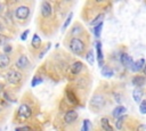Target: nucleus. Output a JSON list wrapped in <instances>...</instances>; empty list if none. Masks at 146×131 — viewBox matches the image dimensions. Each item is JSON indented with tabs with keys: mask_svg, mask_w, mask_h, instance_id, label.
I'll list each match as a JSON object with an SVG mask.
<instances>
[{
	"mask_svg": "<svg viewBox=\"0 0 146 131\" xmlns=\"http://www.w3.org/2000/svg\"><path fill=\"white\" fill-rule=\"evenodd\" d=\"M86 60L88 62V64H90V65H92L94 64V62H95V55H94V51L91 50V49H89L87 52H86Z\"/></svg>",
	"mask_w": 146,
	"mask_h": 131,
	"instance_id": "23",
	"label": "nucleus"
},
{
	"mask_svg": "<svg viewBox=\"0 0 146 131\" xmlns=\"http://www.w3.org/2000/svg\"><path fill=\"white\" fill-rule=\"evenodd\" d=\"M31 47L33 48V49H40L41 48V39H40V36L35 33L33 36H32V41H31Z\"/></svg>",
	"mask_w": 146,
	"mask_h": 131,
	"instance_id": "18",
	"label": "nucleus"
},
{
	"mask_svg": "<svg viewBox=\"0 0 146 131\" xmlns=\"http://www.w3.org/2000/svg\"><path fill=\"white\" fill-rule=\"evenodd\" d=\"M90 128H91V122L88 118L83 120L82 126H81V131H90Z\"/></svg>",
	"mask_w": 146,
	"mask_h": 131,
	"instance_id": "26",
	"label": "nucleus"
},
{
	"mask_svg": "<svg viewBox=\"0 0 146 131\" xmlns=\"http://www.w3.org/2000/svg\"><path fill=\"white\" fill-rule=\"evenodd\" d=\"M92 31H94V35H95V38H96V39H99L100 35H102V31H103V22L99 23L98 25L94 26Z\"/></svg>",
	"mask_w": 146,
	"mask_h": 131,
	"instance_id": "22",
	"label": "nucleus"
},
{
	"mask_svg": "<svg viewBox=\"0 0 146 131\" xmlns=\"http://www.w3.org/2000/svg\"><path fill=\"white\" fill-rule=\"evenodd\" d=\"M120 62H121V64L124 66V67H127V68H131L132 67V65H133V59L128 55V54H125V52H123V54H121V56H120Z\"/></svg>",
	"mask_w": 146,
	"mask_h": 131,
	"instance_id": "11",
	"label": "nucleus"
},
{
	"mask_svg": "<svg viewBox=\"0 0 146 131\" xmlns=\"http://www.w3.org/2000/svg\"><path fill=\"white\" fill-rule=\"evenodd\" d=\"M113 74H114V71L110 66L105 65V66L102 67V75L103 76H105V77H112Z\"/></svg>",
	"mask_w": 146,
	"mask_h": 131,
	"instance_id": "21",
	"label": "nucleus"
},
{
	"mask_svg": "<svg viewBox=\"0 0 146 131\" xmlns=\"http://www.w3.org/2000/svg\"><path fill=\"white\" fill-rule=\"evenodd\" d=\"M82 68H83V64H82V62L76 60V62H74V63L72 64L71 73H72L73 75H78V74H80V73H81Z\"/></svg>",
	"mask_w": 146,
	"mask_h": 131,
	"instance_id": "12",
	"label": "nucleus"
},
{
	"mask_svg": "<svg viewBox=\"0 0 146 131\" xmlns=\"http://www.w3.org/2000/svg\"><path fill=\"white\" fill-rule=\"evenodd\" d=\"M17 116L19 117L21 121H25V120L30 118L32 116V107L26 103L21 104L18 107V110H17Z\"/></svg>",
	"mask_w": 146,
	"mask_h": 131,
	"instance_id": "5",
	"label": "nucleus"
},
{
	"mask_svg": "<svg viewBox=\"0 0 146 131\" xmlns=\"http://www.w3.org/2000/svg\"><path fill=\"white\" fill-rule=\"evenodd\" d=\"M72 18H73V13L71 11V13H70V14L66 16V18H65V21H64V23H63V27H62V31H64V30H66V28L68 27V25H70V23H71Z\"/></svg>",
	"mask_w": 146,
	"mask_h": 131,
	"instance_id": "24",
	"label": "nucleus"
},
{
	"mask_svg": "<svg viewBox=\"0 0 146 131\" xmlns=\"http://www.w3.org/2000/svg\"><path fill=\"white\" fill-rule=\"evenodd\" d=\"M143 71H144V73H145V75H146V64H145V66H144V68H143Z\"/></svg>",
	"mask_w": 146,
	"mask_h": 131,
	"instance_id": "35",
	"label": "nucleus"
},
{
	"mask_svg": "<svg viewBox=\"0 0 146 131\" xmlns=\"http://www.w3.org/2000/svg\"><path fill=\"white\" fill-rule=\"evenodd\" d=\"M139 112L141 114H146V100H141L139 104Z\"/></svg>",
	"mask_w": 146,
	"mask_h": 131,
	"instance_id": "29",
	"label": "nucleus"
},
{
	"mask_svg": "<svg viewBox=\"0 0 146 131\" xmlns=\"http://www.w3.org/2000/svg\"><path fill=\"white\" fill-rule=\"evenodd\" d=\"M1 10H2V6L0 5V11H1Z\"/></svg>",
	"mask_w": 146,
	"mask_h": 131,
	"instance_id": "36",
	"label": "nucleus"
},
{
	"mask_svg": "<svg viewBox=\"0 0 146 131\" xmlns=\"http://www.w3.org/2000/svg\"><path fill=\"white\" fill-rule=\"evenodd\" d=\"M15 131H31V128L27 126V125H24V126H17L15 129Z\"/></svg>",
	"mask_w": 146,
	"mask_h": 131,
	"instance_id": "32",
	"label": "nucleus"
},
{
	"mask_svg": "<svg viewBox=\"0 0 146 131\" xmlns=\"http://www.w3.org/2000/svg\"><path fill=\"white\" fill-rule=\"evenodd\" d=\"M96 46V56H97V62H98V65L99 67H103L104 66V54H103V48H102V42L100 41H97L95 43Z\"/></svg>",
	"mask_w": 146,
	"mask_h": 131,
	"instance_id": "10",
	"label": "nucleus"
},
{
	"mask_svg": "<svg viewBox=\"0 0 146 131\" xmlns=\"http://www.w3.org/2000/svg\"><path fill=\"white\" fill-rule=\"evenodd\" d=\"M100 126H102V129H103L104 131H114V129H113V126L111 125L110 120H108L107 117H103V118L100 120Z\"/></svg>",
	"mask_w": 146,
	"mask_h": 131,
	"instance_id": "16",
	"label": "nucleus"
},
{
	"mask_svg": "<svg viewBox=\"0 0 146 131\" xmlns=\"http://www.w3.org/2000/svg\"><path fill=\"white\" fill-rule=\"evenodd\" d=\"M82 31H83V28L76 23L75 24V26L74 27H72V30L70 31V34H68V36H71L72 34H73V38H79L80 36V34L82 33Z\"/></svg>",
	"mask_w": 146,
	"mask_h": 131,
	"instance_id": "19",
	"label": "nucleus"
},
{
	"mask_svg": "<svg viewBox=\"0 0 146 131\" xmlns=\"http://www.w3.org/2000/svg\"><path fill=\"white\" fill-rule=\"evenodd\" d=\"M30 14H31V9H30L29 6H25V5L17 6L14 10V16L19 22H24V21L29 19Z\"/></svg>",
	"mask_w": 146,
	"mask_h": 131,
	"instance_id": "3",
	"label": "nucleus"
},
{
	"mask_svg": "<svg viewBox=\"0 0 146 131\" xmlns=\"http://www.w3.org/2000/svg\"><path fill=\"white\" fill-rule=\"evenodd\" d=\"M29 33H30V30H29V28H27V30H25V31H24V32L21 34V40H22V41H25V40L27 39Z\"/></svg>",
	"mask_w": 146,
	"mask_h": 131,
	"instance_id": "31",
	"label": "nucleus"
},
{
	"mask_svg": "<svg viewBox=\"0 0 146 131\" xmlns=\"http://www.w3.org/2000/svg\"><path fill=\"white\" fill-rule=\"evenodd\" d=\"M143 91L139 89V88H136L133 91H132V98H133V100L137 103V104H140L141 103V100H143Z\"/></svg>",
	"mask_w": 146,
	"mask_h": 131,
	"instance_id": "17",
	"label": "nucleus"
},
{
	"mask_svg": "<svg viewBox=\"0 0 146 131\" xmlns=\"http://www.w3.org/2000/svg\"><path fill=\"white\" fill-rule=\"evenodd\" d=\"M5 77H6V81L9 83V84H18L22 82L23 80V75L22 73L18 71V69H15V68H9L7 69L6 74H5Z\"/></svg>",
	"mask_w": 146,
	"mask_h": 131,
	"instance_id": "2",
	"label": "nucleus"
},
{
	"mask_svg": "<svg viewBox=\"0 0 146 131\" xmlns=\"http://www.w3.org/2000/svg\"><path fill=\"white\" fill-rule=\"evenodd\" d=\"M52 6L50 5V2L48 1H42L41 2V6H40V13H41V16L43 18H49L51 17L52 15Z\"/></svg>",
	"mask_w": 146,
	"mask_h": 131,
	"instance_id": "7",
	"label": "nucleus"
},
{
	"mask_svg": "<svg viewBox=\"0 0 146 131\" xmlns=\"http://www.w3.org/2000/svg\"><path fill=\"white\" fill-rule=\"evenodd\" d=\"M145 64H146L145 59H144V58H139L138 60L133 62V65H132V67H131L130 69L133 71V72H139V71H141V69L144 68Z\"/></svg>",
	"mask_w": 146,
	"mask_h": 131,
	"instance_id": "14",
	"label": "nucleus"
},
{
	"mask_svg": "<svg viewBox=\"0 0 146 131\" xmlns=\"http://www.w3.org/2000/svg\"><path fill=\"white\" fill-rule=\"evenodd\" d=\"M78 117H79V115L75 109H68L64 115V122L66 124H72L78 120Z\"/></svg>",
	"mask_w": 146,
	"mask_h": 131,
	"instance_id": "9",
	"label": "nucleus"
},
{
	"mask_svg": "<svg viewBox=\"0 0 146 131\" xmlns=\"http://www.w3.org/2000/svg\"><path fill=\"white\" fill-rule=\"evenodd\" d=\"M66 98H67L70 104H76L78 103V98H76V96H75L73 90L66 89Z\"/></svg>",
	"mask_w": 146,
	"mask_h": 131,
	"instance_id": "20",
	"label": "nucleus"
},
{
	"mask_svg": "<svg viewBox=\"0 0 146 131\" xmlns=\"http://www.w3.org/2000/svg\"><path fill=\"white\" fill-rule=\"evenodd\" d=\"M15 66H16V68H17L18 71H24V69H26V68L30 66V59L27 58L26 55L23 54V55H21V56L16 59Z\"/></svg>",
	"mask_w": 146,
	"mask_h": 131,
	"instance_id": "6",
	"label": "nucleus"
},
{
	"mask_svg": "<svg viewBox=\"0 0 146 131\" xmlns=\"http://www.w3.org/2000/svg\"><path fill=\"white\" fill-rule=\"evenodd\" d=\"M42 81H43V79H42L41 76H39V75H35V76L33 77V80H32V83H31V85H32V87H35V85L40 84Z\"/></svg>",
	"mask_w": 146,
	"mask_h": 131,
	"instance_id": "27",
	"label": "nucleus"
},
{
	"mask_svg": "<svg viewBox=\"0 0 146 131\" xmlns=\"http://www.w3.org/2000/svg\"><path fill=\"white\" fill-rule=\"evenodd\" d=\"M131 82H132V84H133L135 87L139 88V87H143V85L145 84L146 77L143 76V75H135V76L131 79Z\"/></svg>",
	"mask_w": 146,
	"mask_h": 131,
	"instance_id": "13",
	"label": "nucleus"
},
{
	"mask_svg": "<svg viewBox=\"0 0 146 131\" xmlns=\"http://www.w3.org/2000/svg\"><path fill=\"white\" fill-rule=\"evenodd\" d=\"M123 121H124V116H120V117L116 120L115 126H116V129H117V130L122 129V123H123Z\"/></svg>",
	"mask_w": 146,
	"mask_h": 131,
	"instance_id": "28",
	"label": "nucleus"
},
{
	"mask_svg": "<svg viewBox=\"0 0 146 131\" xmlns=\"http://www.w3.org/2000/svg\"><path fill=\"white\" fill-rule=\"evenodd\" d=\"M11 64V58L9 55L0 51V71H3V69H7L9 68Z\"/></svg>",
	"mask_w": 146,
	"mask_h": 131,
	"instance_id": "8",
	"label": "nucleus"
},
{
	"mask_svg": "<svg viewBox=\"0 0 146 131\" xmlns=\"http://www.w3.org/2000/svg\"><path fill=\"white\" fill-rule=\"evenodd\" d=\"M125 112H127V108H125L124 106H122V105H119V106H116V107L113 109L112 115H113V117L119 118L120 116H123V114H124Z\"/></svg>",
	"mask_w": 146,
	"mask_h": 131,
	"instance_id": "15",
	"label": "nucleus"
},
{
	"mask_svg": "<svg viewBox=\"0 0 146 131\" xmlns=\"http://www.w3.org/2000/svg\"><path fill=\"white\" fill-rule=\"evenodd\" d=\"M103 18H104V14H98V15L95 17V19H92V21L90 22V25H92V26L98 25L99 23L103 22Z\"/></svg>",
	"mask_w": 146,
	"mask_h": 131,
	"instance_id": "25",
	"label": "nucleus"
},
{
	"mask_svg": "<svg viewBox=\"0 0 146 131\" xmlns=\"http://www.w3.org/2000/svg\"><path fill=\"white\" fill-rule=\"evenodd\" d=\"M49 48H50V43H48L47 48H44V49H43V50H42V51L40 52V55H39V58H42V57H43V56L46 55V52H47V51L49 50Z\"/></svg>",
	"mask_w": 146,
	"mask_h": 131,
	"instance_id": "33",
	"label": "nucleus"
},
{
	"mask_svg": "<svg viewBox=\"0 0 146 131\" xmlns=\"http://www.w3.org/2000/svg\"><path fill=\"white\" fill-rule=\"evenodd\" d=\"M106 104V100H105V97L103 95H99V93H96L91 97L90 99V108L92 110H102L104 108Z\"/></svg>",
	"mask_w": 146,
	"mask_h": 131,
	"instance_id": "4",
	"label": "nucleus"
},
{
	"mask_svg": "<svg viewBox=\"0 0 146 131\" xmlns=\"http://www.w3.org/2000/svg\"><path fill=\"white\" fill-rule=\"evenodd\" d=\"M11 50H13V47H11L10 44H8V43H6V44L3 46V51H2V52H5V54H7V55H9V54L11 52Z\"/></svg>",
	"mask_w": 146,
	"mask_h": 131,
	"instance_id": "30",
	"label": "nucleus"
},
{
	"mask_svg": "<svg viewBox=\"0 0 146 131\" xmlns=\"http://www.w3.org/2000/svg\"><path fill=\"white\" fill-rule=\"evenodd\" d=\"M138 131H146V125H140Z\"/></svg>",
	"mask_w": 146,
	"mask_h": 131,
	"instance_id": "34",
	"label": "nucleus"
},
{
	"mask_svg": "<svg viewBox=\"0 0 146 131\" xmlns=\"http://www.w3.org/2000/svg\"><path fill=\"white\" fill-rule=\"evenodd\" d=\"M67 48L70 49V51L76 56H83L86 55L87 50V44L86 41L81 38H73L70 36L67 40Z\"/></svg>",
	"mask_w": 146,
	"mask_h": 131,
	"instance_id": "1",
	"label": "nucleus"
}]
</instances>
